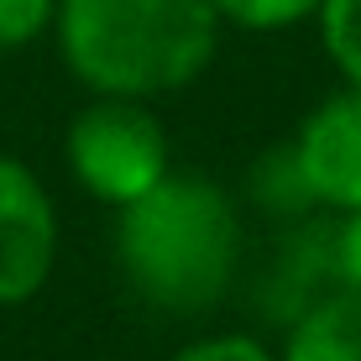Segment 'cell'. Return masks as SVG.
I'll return each instance as SVG.
<instances>
[{
  "label": "cell",
  "instance_id": "6da1fadb",
  "mask_svg": "<svg viewBox=\"0 0 361 361\" xmlns=\"http://www.w3.org/2000/svg\"><path fill=\"white\" fill-rule=\"evenodd\" d=\"M116 267L157 314H209L241 272V209L209 173L173 168L157 189L116 209Z\"/></svg>",
  "mask_w": 361,
  "mask_h": 361
},
{
  "label": "cell",
  "instance_id": "7a4b0ae2",
  "mask_svg": "<svg viewBox=\"0 0 361 361\" xmlns=\"http://www.w3.org/2000/svg\"><path fill=\"white\" fill-rule=\"evenodd\" d=\"M47 37L84 94L157 105L209 73L226 27L209 0H58Z\"/></svg>",
  "mask_w": 361,
  "mask_h": 361
},
{
  "label": "cell",
  "instance_id": "3957f363",
  "mask_svg": "<svg viewBox=\"0 0 361 361\" xmlns=\"http://www.w3.org/2000/svg\"><path fill=\"white\" fill-rule=\"evenodd\" d=\"M63 163L90 199H99L105 209H121L173 173V142L157 105L90 94L68 116Z\"/></svg>",
  "mask_w": 361,
  "mask_h": 361
},
{
  "label": "cell",
  "instance_id": "277c9868",
  "mask_svg": "<svg viewBox=\"0 0 361 361\" xmlns=\"http://www.w3.org/2000/svg\"><path fill=\"white\" fill-rule=\"evenodd\" d=\"M58 267V204L42 173L0 152V309H21L53 283Z\"/></svg>",
  "mask_w": 361,
  "mask_h": 361
},
{
  "label": "cell",
  "instance_id": "5b68a950",
  "mask_svg": "<svg viewBox=\"0 0 361 361\" xmlns=\"http://www.w3.org/2000/svg\"><path fill=\"white\" fill-rule=\"evenodd\" d=\"M288 152L314 209L325 215L361 209V90L341 84L319 105H309V116L288 136Z\"/></svg>",
  "mask_w": 361,
  "mask_h": 361
},
{
  "label": "cell",
  "instance_id": "8992f818",
  "mask_svg": "<svg viewBox=\"0 0 361 361\" xmlns=\"http://www.w3.org/2000/svg\"><path fill=\"white\" fill-rule=\"evenodd\" d=\"M278 361H361V293L356 288H319L288 314Z\"/></svg>",
  "mask_w": 361,
  "mask_h": 361
},
{
  "label": "cell",
  "instance_id": "52a82bcc",
  "mask_svg": "<svg viewBox=\"0 0 361 361\" xmlns=\"http://www.w3.org/2000/svg\"><path fill=\"white\" fill-rule=\"evenodd\" d=\"M314 32L330 68L341 73V84L361 90V0H319Z\"/></svg>",
  "mask_w": 361,
  "mask_h": 361
},
{
  "label": "cell",
  "instance_id": "ba28073f",
  "mask_svg": "<svg viewBox=\"0 0 361 361\" xmlns=\"http://www.w3.org/2000/svg\"><path fill=\"white\" fill-rule=\"evenodd\" d=\"M209 11L226 32L272 37V32H293L304 21H314L319 0H209Z\"/></svg>",
  "mask_w": 361,
  "mask_h": 361
},
{
  "label": "cell",
  "instance_id": "9c48e42d",
  "mask_svg": "<svg viewBox=\"0 0 361 361\" xmlns=\"http://www.w3.org/2000/svg\"><path fill=\"white\" fill-rule=\"evenodd\" d=\"M257 199H262L267 209H283V215H298V209H314V199H309L304 178H298V163L288 152V142L272 147V152L257 163Z\"/></svg>",
  "mask_w": 361,
  "mask_h": 361
},
{
  "label": "cell",
  "instance_id": "30bf717a",
  "mask_svg": "<svg viewBox=\"0 0 361 361\" xmlns=\"http://www.w3.org/2000/svg\"><path fill=\"white\" fill-rule=\"evenodd\" d=\"M53 11L58 0H0V58L42 42L53 32Z\"/></svg>",
  "mask_w": 361,
  "mask_h": 361
},
{
  "label": "cell",
  "instance_id": "8fae6325",
  "mask_svg": "<svg viewBox=\"0 0 361 361\" xmlns=\"http://www.w3.org/2000/svg\"><path fill=\"white\" fill-rule=\"evenodd\" d=\"M168 361H278V351H272V345H262L257 335L220 330V335H199V341L178 345Z\"/></svg>",
  "mask_w": 361,
  "mask_h": 361
},
{
  "label": "cell",
  "instance_id": "7c38bea8",
  "mask_svg": "<svg viewBox=\"0 0 361 361\" xmlns=\"http://www.w3.org/2000/svg\"><path fill=\"white\" fill-rule=\"evenodd\" d=\"M325 246H330V283H341V288H356V293H361V209H351V215H335Z\"/></svg>",
  "mask_w": 361,
  "mask_h": 361
}]
</instances>
